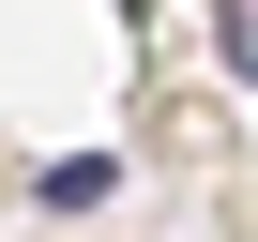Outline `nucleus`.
I'll use <instances>...</instances> for the list:
<instances>
[{
  "instance_id": "nucleus-1",
  "label": "nucleus",
  "mask_w": 258,
  "mask_h": 242,
  "mask_svg": "<svg viewBox=\"0 0 258 242\" xmlns=\"http://www.w3.org/2000/svg\"><path fill=\"white\" fill-rule=\"evenodd\" d=\"M31 197L46 212H106L121 197V152H61V167H31Z\"/></svg>"
},
{
  "instance_id": "nucleus-2",
  "label": "nucleus",
  "mask_w": 258,
  "mask_h": 242,
  "mask_svg": "<svg viewBox=\"0 0 258 242\" xmlns=\"http://www.w3.org/2000/svg\"><path fill=\"white\" fill-rule=\"evenodd\" d=\"M213 46H228V61L258 76V0H213Z\"/></svg>"
}]
</instances>
